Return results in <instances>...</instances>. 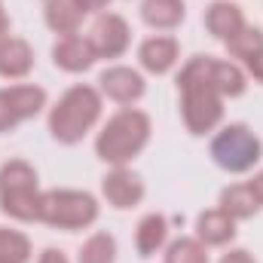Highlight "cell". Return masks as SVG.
Masks as SVG:
<instances>
[{"instance_id": "obj_1", "label": "cell", "mask_w": 263, "mask_h": 263, "mask_svg": "<svg viewBox=\"0 0 263 263\" xmlns=\"http://www.w3.org/2000/svg\"><path fill=\"white\" fill-rule=\"evenodd\" d=\"M178 89H181L184 123L193 135H205L220 123L223 95L217 92V86L211 80V59L208 55H196L184 65V70L178 73Z\"/></svg>"}, {"instance_id": "obj_2", "label": "cell", "mask_w": 263, "mask_h": 263, "mask_svg": "<svg viewBox=\"0 0 263 263\" xmlns=\"http://www.w3.org/2000/svg\"><path fill=\"white\" fill-rule=\"evenodd\" d=\"M147 141H150V117L126 107L107 120V126L95 141V153L110 165H126L144 150Z\"/></svg>"}, {"instance_id": "obj_3", "label": "cell", "mask_w": 263, "mask_h": 263, "mask_svg": "<svg viewBox=\"0 0 263 263\" xmlns=\"http://www.w3.org/2000/svg\"><path fill=\"white\" fill-rule=\"evenodd\" d=\"M101 117V95L92 86H73L49 114V132L62 144H77Z\"/></svg>"}, {"instance_id": "obj_4", "label": "cell", "mask_w": 263, "mask_h": 263, "mask_svg": "<svg viewBox=\"0 0 263 263\" xmlns=\"http://www.w3.org/2000/svg\"><path fill=\"white\" fill-rule=\"evenodd\" d=\"M40 190H37V172L25 159H9L0 168V211L28 223L40 220Z\"/></svg>"}, {"instance_id": "obj_5", "label": "cell", "mask_w": 263, "mask_h": 263, "mask_svg": "<svg viewBox=\"0 0 263 263\" xmlns=\"http://www.w3.org/2000/svg\"><path fill=\"white\" fill-rule=\"evenodd\" d=\"M95 217L98 202L83 190H49L40 196V220L55 230H86Z\"/></svg>"}, {"instance_id": "obj_6", "label": "cell", "mask_w": 263, "mask_h": 263, "mask_svg": "<svg viewBox=\"0 0 263 263\" xmlns=\"http://www.w3.org/2000/svg\"><path fill=\"white\" fill-rule=\"evenodd\" d=\"M260 138L248 126L236 123V126H227L223 132H217V138L211 141V156L214 162L223 168V172H233V175H242L248 168H254L260 162Z\"/></svg>"}, {"instance_id": "obj_7", "label": "cell", "mask_w": 263, "mask_h": 263, "mask_svg": "<svg viewBox=\"0 0 263 263\" xmlns=\"http://www.w3.org/2000/svg\"><path fill=\"white\" fill-rule=\"evenodd\" d=\"M46 107V92L40 86H12L0 89V132L15 129L22 120L37 117Z\"/></svg>"}, {"instance_id": "obj_8", "label": "cell", "mask_w": 263, "mask_h": 263, "mask_svg": "<svg viewBox=\"0 0 263 263\" xmlns=\"http://www.w3.org/2000/svg\"><path fill=\"white\" fill-rule=\"evenodd\" d=\"M86 40H89L95 59H117V55H123L129 49V25H126L123 15L107 12L92 25Z\"/></svg>"}, {"instance_id": "obj_9", "label": "cell", "mask_w": 263, "mask_h": 263, "mask_svg": "<svg viewBox=\"0 0 263 263\" xmlns=\"http://www.w3.org/2000/svg\"><path fill=\"white\" fill-rule=\"evenodd\" d=\"M101 193L114 208H135L144 199V181L135 172H129L126 165H117L110 175H104Z\"/></svg>"}, {"instance_id": "obj_10", "label": "cell", "mask_w": 263, "mask_h": 263, "mask_svg": "<svg viewBox=\"0 0 263 263\" xmlns=\"http://www.w3.org/2000/svg\"><path fill=\"white\" fill-rule=\"evenodd\" d=\"M98 83H101V92L107 95V98H114V101H120V104H132V101H138L141 95H144V77L138 73V70H132V67H107L101 77H98Z\"/></svg>"}, {"instance_id": "obj_11", "label": "cell", "mask_w": 263, "mask_h": 263, "mask_svg": "<svg viewBox=\"0 0 263 263\" xmlns=\"http://www.w3.org/2000/svg\"><path fill=\"white\" fill-rule=\"evenodd\" d=\"M230 55L242 59V65L254 73V80L263 83V31L260 28H242L233 40H227Z\"/></svg>"}, {"instance_id": "obj_12", "label": "cell", "mask_w": 263, "mask_h": 263, "mask_svg": "<svg viewBox=\"0 0 263 263\" xmlns=\"http://www.w3.org/2000/svg\"><path fill=\"white\" fill-rule=\"evenodd\" d=\"M205 28L217 37V40H233L242 28H245V15L236 3L230 0H214L208 9H205Z\"/></svg>"}, {"instance_id": "obj_13", "label": "cell", "mask_w": 263, "mask_h": 263, "mask_svg": "<svg viewBox=\"0 0 263 263\" xmlns=\"http://www.w3.org/2000/svg\"><path fill=\"white\" fill-rule=\"evenodd\" d=\"M52 59H55V65L62 67V70H67V73H80V70H89V67H92L95 52H92V46H89L86 37L70 34V37H62V40L55 43Z\"/></svg>"}, {"instance_id": "obj_14", "label": "cell", "mask_w": 263, "mask_h": 263, "mask_svg": "<svg viewBox=\"0 0 263 263\" xmlns=\"http://www.w3.org/2000/svg\"><path fill=\"white\" fill-rule=\"evenodd\" d=\"M34 67V52L22 37H6L0 40V77L22 80Z\"/></svg>"}, {"instance_id": "obj_15", "label": "cell", "mask_w": 263, "mask_h": 263, "mask_svg": "<svg viewBox=\"0 0 263 263\" xmlns=\"http://www.w3.org/2000/svg\"><path fill=\"white\" fill-rule=\"evenodd\" d=\"M138 59L150 73H165L178 62V40L175 37H150L141 43Z\"/></svg>"}, {"instance_id": "obj_16", "label": "cell", "mask_w": 263, "mask_h": 263, "mask_svg": "<svg viewBox=\"0 0 263 263\" xmlns=\"http://www.w3.org/2000/svg\"><path fill=\"white\" fill-rule=\"evenodd\" d=\"M196 236L202 245H227L236 236V220L220 208L202 211L196 220Z\"/></svg>"}, {"instance_id": "obj_17", "label": "cell", "mask_w": 263, "mask_h": 263, "mask_svg": "<svg viewBox=\"0 0 263 263\" xmlns=\"http://www.w3.org/2000/svg\"><path fill=\"white\" fill-rule=\"evenodd\" d=\"M141 15L150 28H159V31L178 28L184 22V0H144Z\"/></svg>"}, {"instance_id": "obj_18", "label": "cell", "mask_w": 263, "mask_h": 263, "mask_svg": "<svg viewBox=\"0 0 263 263\" xmlns=\"http://www.w3.org/2000/svg\"><path fill=\"white\" fill-rule=\"evenodd\" d=\"M165 236H168V223L162 214H147L141 223H138V233H135V248L141 257H153L162 245H165Z\"/></svg>"}, {"instance_id": "obj_19", "label": "cell", "mask_w": 263, "mask_h": 263, "mask_svg": "<svg viewBox=\"0 0 263 263\" xmlns=\"http://www.w3.org/2000/svg\"><path fill=\"white\" fill-rule=\"evenodd\" d=\"M80 22H83V9L73 0H46V25L55 34H62V37L77 34Z\"/></svg>"}, {"instance_id": "obj_20", "label": "cell", "mask_w": 263, "mask_h": 263, "mask_svg": "<svg viewBox=\"0 0 263 263\" xmlns=\"http://www.w3.org/2000/svg\"><path fill=\"white\" fill-rule=\"evenodd\" d=\"M257 208H260V202L254 199L248 184H236L220 193V211H227L233 220H248V217H254Z\"/></svg>"}, {"instance_id": "obj_21", "label": "cell", "mask_w": 263, "mask_h": 263, "mask_svg": "<svg viewBox=\"0 0 263 263\" xmlns=\"http://www.w3.org/2000/svg\"><path fill=\"white\" fill-rule=\"evenodd\" d=\"M211 80H214V86H217V92L223 98H239L245 92V86H248L245 73L233 62H217V59H211Z\"/></svg>"}, {"instance_id": "obj_22", "label": "cell", "mask_w": 263, "mask_h": 263, "mask_svg": "<svg viewBox=\"0 0 263 263\" xmlns=\"http://www.w3.org/2000/svg\"><path fill=\"white\" fill-rule=\"evenodd\" d=\"M114 260H117V242L107 233H95L80 248V257H77V263H114Z\"/></svg>"}, {"instance_id": "obj_23", "label": "cell", "mask_w": 263, "mask_h": 263, "mask_svg": "<svg viewBox=\"0 0 263 263\" xmlns=\"http://www.w3.org/2000/svg\"><path fill=\"white\" fill-rule=\"evenodd\" d=\"M28 260H31L28 236L0 227V263H28Z\"/></svg>"}, {"instance_id": "obj_24", "label": "cell", "mask_w": 263, "mask_h": 263, "mask_svg": "<svg viewBox=\"0 0 263 263\" xmlns=\"http://www.w3.org/2000/svg\"><path fill=\"white\" fill-rule=\"evenodd\" d=\"M165 263H208V251L199 239H175L165 251Z\"/></svg>"}, {"instance_id": "obj_25", "label": "cell", "mask_w": 263, "mask_h": 263, "mask_svg": "<svg viewBox=\"0 0 263 263\" xmlns=\"http://www.w3.org/2000/svg\"><path fill=\"white\" fill-rule=\"evenodd\" d=\"M220 263H257L248 251H230V254H223L220 257Z\"/></svg>"}, {"instance_id": "obj_26", "label": "cell", "mask_w": 263, "mask_h": 263, "mask_svg": "<svg viewBox=\"0 0 263 263\" xmlns=\"http://www.w3.org/2000/svg\"><path fill=\"white\" fill-rule=\"evenodd\" d=\"M73 3H77L83 12H98V9H104L110 0H73Z\"/></svg>"}, {"instance_id": "obj_27", "label": "cell", "mask_w": 263, "mask_h": 263, "mask_svg": "<svg viewBox=\"0 0 263 263\" xmlns=\"http://www.w3.org/2000/svg\"><path fill=\"white\" fill-rule=\"evenodd\" d=\"M40 263H67V257L62 251H55V248H46V251L40 254Z\"/></svg>"}, {"instance_id": "obj_28", "label": "cell", "mask_w": 263, "mask_h": 263, "mask_svg": "<svg viewBox=\"0 0 263 263\" xmlns=\"http://www.w3.org/2000/svg\"><path fill=\"white\" fill-rule=\"evenodd\" d=\"M248 187H251V193H254V199H257V202L263 205V172H260V175H254V178L248 181Z\"/></svg>"}, {"instance_id": "obj_29", "label": "cell", "mask_w": 263, "mask_h": 263, "mask_svg": "<svg viewBox=\"0 0 263 263\" xmlns=\"http://www.w3.org/2000/svg\"><path fill=\"white\" fill-rule=\"evenodd\" d=\"M6 31H9V18H6V12H3V6H0V40H6V37H9Z\"/></svg>"}]
</instances>
